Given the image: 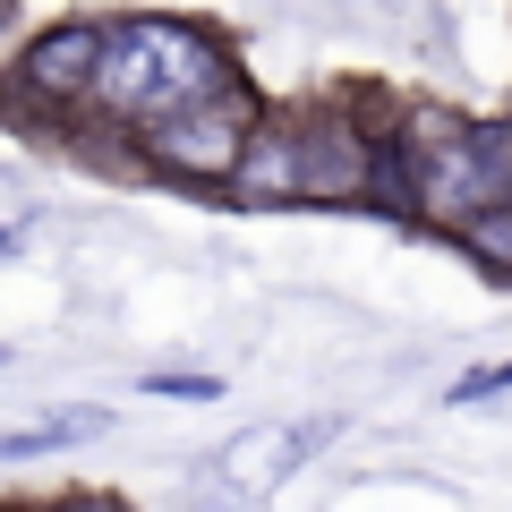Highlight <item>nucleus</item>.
Instances as JSON below:
<instances>
[{
    "instance_id": "f257e3e1",
    "label": "nucleus",
    "mask_w": 512,
    "mask_h": 512,
    "mask_svg": "<svg viewBox=\"0 0 512 512\" xmlns=\"http://www.w3.org/2000/svg\"><path fill=\"white\" fill-rule=\"evenodd\" d=\"M231 77H239V52L222 26L180 18V9H137V18H111V43H103V69H94L86 103L120 128H146L163 111L197 103V94L231 86Z\"/></svg>"
},
{
    "instance_id": "f03ea898",
    "label": "nucleus",
    "mask_w": 512,
    "mask_h": 512,
    "mask_svg": "<svg viewBox=\"0 0 512 512\" xmlns=\"http://www.w3.org/2000/svg\"><path fill=\"white\" fill-rule=\"evenodd\" d=\"M256 120H265V94L239 69L231 86H214V94H197V103H180V111H163V120L137 128V163H146L154 180H171V188H231L239 146H248Z\"/></svg>"
},
{
    "instance_id": "7ed1b4c3",
    "label": "nucleus",
    "mask_w": 512,
    "mask_h": 512,
    "mask_svg": "<svg viewBox=\"0 0 512 512\" xmlns=\"http://www.w3.org/2000/svg\"><path fill=\"white\" fill-rule=\"evenodd\" d=\"M427 146V231L453 239L470 214L512 197V111L504 120H410Z\"/></svg>"
},
{
    "instance_id": "20e7f679",
    "label": "nucleus",
    "mask_w": 512,
    "mask_h": 512,
    "mask_svg": "<svg viewBox=\"0 0 512 512\" xmlns=\"http://www.w3.org/2000/svg\"><path fill=\"white\" fill-rule=\"evenodd\" d=\"M103 43H111V18H60V26H43V35H26L18 60H9V77H0V94L18 103L9 120H35V111L69 120V111L94 94Z\"/></svg>"
},
{
    "instance_id": "39448f33",
    "label": "nucleus",
    "mask_w": 512,
    "mask_h": 512,
    "mask_svg": "<svg viewBox=\"0 0 512 512\" xmlns=\"http://www.w3.org/2000/svg\"><path fill=\"white\" fill-rule=\"evenodd\" d=\"M367 146H376V128L342 103H308L291 111V154H299V205H342L359 214L367 197Z\"/></svg>"
},
{
    "instance_id": "423d86ee",
    "label": "nucleus",
    "mask_w": 512,
    "mask_h": 512,
    "mask_svg": "<svg viewBox=\"0 0 512 512\" xmlns=\"http://www.w3.org/2000/svg\"><path fill=\"white\" fill-rule=\"evenodd\" d=\"M359 214L376 222H402V231H427V146H419V128L402 120H384L376 128V146H367V197Z\"/></svg>"
},
{
    "instance_id": "0eeeda50",
    "label": "nucleus",
    "mask_w": 512,
    "mask_h": 512,
    "mask_svg": "<svg viewBox=\"0 0 512 512\" xmlns=\"http://www.w3.org/2000/svg\"><path fill=\"white\" fill-rule=\"evenodd\" d=\"M231 205H299V154H291V111H265L239 146V171L222 188Z\"/></svg>"
},
{
    "instance_id": "6e6552de",
    "label": "nucleus",
    "mask_w": 512,
    "mask_h": 512,
    "mask_svg": "<svg viewBox=\"0 0 512 512\" xmlns=\"http://www.w3.org/2000/svg\"><path fill=\"white\" fill-rule=\"evenodd\" d=\"M111 436V410L103 402H69V410H43L26 427H0V461H43V453H69V444Z\"/></svg>"
},
{
    "instance_id": "1a4fd4ad",
    "label": "nucleus",
    "mask_w": 512,
    "mask_h": 512,
    "mask_svg": "<svg viewBox=\"0 0 512 512\" xmlns=\"http://www.w3.org/2000/svg\"><path fill=\"white\" fill-rule=\"evenodd\" d=\"M299 436H333V419H308V427H256V436H239L231 461H222V470H231V487H274V478L299 461V453H291Z\"/></svg>"
},
{
    "instance_id": "9d476101",
    "label": "nucleus",
    "mask_w": 512,
    "mask_h": 512,
    "mask_svg": "<svg viewBox=\"0 0 512 512\" xmlns=\"http://www.w3.org/2000/svg\"><path fill=\"white\" fill-rule=\"evenodd\" d=\"M453 239L470 248V265H478L487 282H512V205H487V214H470Z\"/></svg>"
},
{
    "instance_id": "9b49d317",
    "label": "nucleus",
    "mask_w": 512,
    "mask_h": 512,
    "mask_svg": "<svg viewBox=\"0 0 512 512\" xmlns=\"http://www.w3.org/2000/svg\"><path fill=\"white\" fill-rule=\"evenodd\" d=\"M487 402H512V359L470 367V376H453V384H444V410H487Z\"/></svg>"
},
{
    "instance_id": "f8f14e48",
    "label": "nucleus",
    "mask_w": 512,
    "mask_h": 512,
    "mask_svg": "<svg viewBox=\"0 0 512 512\" xmlns=\"http://www.w3.org/2000/svg\"><path fill=\"white\" fill-rule=\"evenodd\" d=\"M137 393H154V402H222V393H231V384L222 376H188V367H163V376H137Z\"/></svg>"
},
{
    "instance_id": "ddd939ff",
    "label": "nucleus",
    "mask_w": 512,
    "mask_h": 512,
    "mask_svg": "<svg viewBox=\"0 0 512 512\" xmlns=\"http://www.w3.org/2000/svg\"><path fill=\"white\" fill-rule=\"evenodd\" d=\"M9 26H18V0H0V35H9Z\"/></svg>"
},
{
    "instance_id": "4468645a",
    "label": "nucleus",
    "mask_w": 512,
    "mask_h": 512,
    "mask_svg": "<svg viewBox=\"0 0 512 512\" xmlns=\"http://www.w3.org/2000/svg\"><path fill=\"white\" fill-rule=\"evenodd\" d=\"M0 367H9V350H0Z\"/></svg>"
}]
</instances>
